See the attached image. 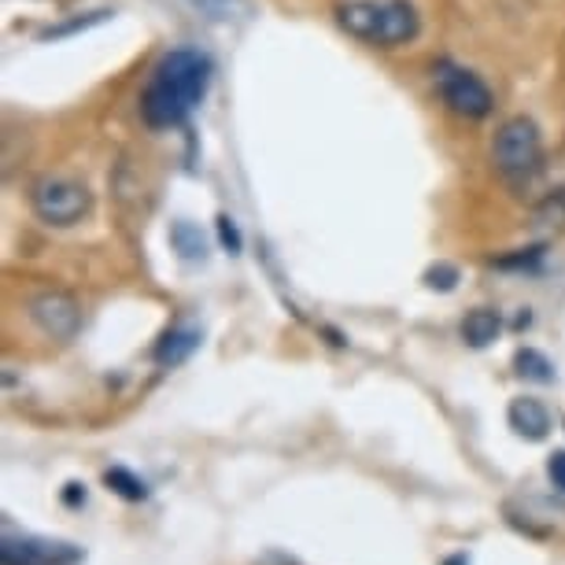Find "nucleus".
<instances>
[{
    "instance_id": "f257e3e1",
    "label": "nucleus",
    "mask_w": 565,
    "mask_h": 565,
    "mask_svg": "<svg viewBox=\"0 0 565 565\" xmlns=\"http://www.w3.org/2000/svg\"><path fill=\"white\" fill-rule=\"evenodd\" d=\"M211 85V60L196 49L167 52L141 93V119L152 130L181 126L200 108Z\"/></svg>"
},
{
    "instance_id": "f03ea898",
    "label": "nucleus",
    "mask_w": 565,
    "mask_h": 565,
    "mask_svg": "<svg viewBox=\"0 0 565 565\" xmlns=\"http://www.w3.org/2000/svg\"><path fill=\"white\" fill-rule=\"evenodd\" d=\"M337 23L351 38L381 49L407 45L422 30V19L407 0H351V4H340Z\"/></svg>"
},
{
    "instance_id": "7ed1b4c3",
    "label": "nucleus",
    "mask_w": 565,
    "mask_h": 565,
    "mask_svg": "<svg viewBox=\"0 0 565 565\" xmlns=\"http://www.w3.org/2000/svg\"><path fill=\"white\" fill-rule=\"evenodd\" d=\"M492 159H495V170L503 174L507 181H532L543 170V137L536 130V122L518 115V119H507L503 126L495 130V141H492Z\"/></svg>"
},
{
    "instance_id": "20e7f679",
    "label": "nucleus",
    "mask_w": 565,
    "mask_h": 565,
    "mask_svg": "<svg viewBox=\"0 0 565 565\" xmlns=\"http://www.w3.org/2000/svg\"><path fill=\"white\" fill-rule=\"evenodd\" d=\"M30 207L45 226H74L93 211V193L67 174H41L30 185Z\"/></svg>"
},
{
    "instance_id": "39448f33",
    "label": "nucleus",
    "mask_w": 565,
    "mask_h": 565,
    "mask_svg": "<svg viewBox=\"0 0 565 565\" xmlns=\"http://www.w3.org/2000/svg\"><path fill=\"white\" fill-rule=\"evenodd\" d=\"M85 551L78 543L38 536V532H15L12 521H4L0 536V562L4 565H82Z\"/></svg>"
},
{
    "instance_id": "423d86ee",
    "label": "nucleus",
    "mask_w": 565,
    "mask_h": 565,
    "mask_svg": "<svg viewBox=\"0 0 565 565\" xmlns=\"http://www.w3.org/2000/svg\"><path fill=\"white\" fill-rule=\"evenodd\" d=\"M433 74H436V89H440V100L455 115H462V119H484V115H492V108H495L492 89H488V85L477 78L473 71L455 67V63L444 60Z\"/></svg>"
},
{
    "instance_id": "0eeeda50",
    "label": "nucleus",
    "mask_w": 565,
    "mask_h": 565,
    "mask_svg": "<svg viewBox=\"0 0 565 565\" xmlns=\"http://www.w3.org/2000/svg\"><path fill=\"white\" fill-rule=\"evenodd\" d=\"M30 318L52 340H71L82 329V307L67 292H38L30 300Z\"/></svg>"
},
{
    "instance_id": "6e6552de",
    "label": "nucleus",
    "mask_w": 565,
    "mask_h": 565,
    "mask_svg": "<svg viewBox=\"0 0 565 565\" xmlns=\"http://www.w3.org/2000/svg\"><path fill=\"white\" fill-rule=\"evenodd\" d=\"M507 422H510V429H514L521 440H529V444L547 440V433H551V414H547V407H543L540 399H532V396H521V399L510 403Z\"/></svg>"
},
{
    "instance_id": "1a4fd4ad",
    "label": "nucleus",
    "mask_w": 565,
    "mask_h": 565,
    "mask_svg": "<svg viewBox=\"0 0 565 565\" xmlns=\"http://www.w3.org/2000/svg\"><path fill=\"white\" fill-rule=\"evenodd\" d=\"M196 348H200V329L178 326V329H170V333H163V340H159L156 351H152V359L163 370H170V366H181V362L193 355Z\"/></svg>"
},
{
    "instance_id": "9d476101",
    "label": "nucleus",
    "mask_w": 565,
    "mask_h": 565,
    "mask_svg": "<svg viewBox=\"0 0 565 565\" xmlns=\"http://www.w3.org/2000/svg\"><path fill=\"white\" fill-rule=\"evenodd\" d=\"M499 333H503V318H499V311H492V307H477V311L466 315L462 340L469 348H488Z\"/></svg>"
},
{
    "instance_id": "9b49d317",
    "label": "nucleus",
    "mask_w": 565,
    "mask_h": 565,
    "mask_svg": "<svg viewBox=\"0 0 565 565\" xmlns=\"http://www.w3.org/2000/svg\"><path fill=\"white\" fill-rule=\"evenodd\" d=\"M514 370H518V377L536 381V385H551V381H554L551 359L543 355V351H536V348H521L514 355Z\"/></svg>"
},
{
    "instance_id": "f8f14e48",
    "label": "nucleus",
    "mask_w": 565,
    "mask_h": 565,
    "mask_svg": "<svg viewBox=\"0 0 565 565\" xmlns=\"http://www.w3.org/2000/svg\"><path fill=\"white\" fill-rule=\"evenodd\" d=\"M104 484H108L119 499H126V503H141V499H148V484L126 466L108 469V473H104Z\"/></svg>"
},
{
    "instance_id": "ddd939ff",
    "label": "nucleus",
    "mask_w": 565,
    "mask_h": 565,
    "mask_svg": "<svg viewBox=\"0 0 565 565\" xmlns=\"http://www.w3.org/2000/svg\"><path fill=\"white\" fill-rule=\"evenodd\" d=\"M170 244L178 248L181 259H204V237H200V230L189 226V222H178V226L170 230Z\"/></svg>"
},
{
    "instance_id": "4468645a",
    "label": "nucleus",
    "mask_w": 565,
    "mask_h": 565,
    "mask_svg": "<svg viewBox=\"0 0 565 565\" xmlns=\"http://www.w3.org/2000/svg\"><path fill=\"white\" fill-rule=\"evenodd\" d=\"M536 226H565V189H558L554 196H547L532 215Z\"/></svg>"
},
{
    "instance_id": "2eb2a0df",
    "label": "nucleus",
    "mask_w": 565,
    "mask_h": 565,
    "mask_svg": "<svg viewBox=\"0 0 565 565\" xmlns=\"http://www.w3.org/2000/svg\"><path fill=\"white\" fill-rule=\"evenodd\" d=\"M547 477H551V484L565 495V451H554L547 458Z\"/></svg>"
},
{
    "instance_id": "dca6fc26",
    "label": "nucleus",
    "mask_w": 565,
    "mask_h": 565,
    "mask_svg": "<svg viewBox=\"0 0 565 565\" xmlns=\"http://www.w3.org/2000/svg\"><path fill=\"white\" fill-rule=\"evenodd\" d=\"M425 277H429V285H433V289H455V281H458V274L451 270V266H436V270H429V274H425Z\"/></svg>"
},
{
    "instance_id": "f3484780",
    "label": "nucleus",
    "mask_w": 565,
    "mask_h": 565,
    "mask_svg": "<svg viewBox=\"0 0 565 565\" xmlns=\"http://www.w3.org/2000/svg\"><path fill=\"white\" fill-rule=\"evenodd\" d=\"M218 233H222V244H226L230 252H241V233L230 218H218Z\"/></svg>"
},
{
    "instance_id": "a211bd4d",
    "label": "nucleus",
    "mask_w": 565,
    "mask_h": 565,
    "mask_svg": "<svg viewBox=\"0 0 565 565\" xmlns=\"http://www.w3.org/2000/svg\"><path fill=\"white\" fill-rule=\"evenodd\" d=\"M63 503H67V507H85V484L71 481L67 488H63Z\"/></svg>"
},
{
    "instance_id": "6ab92c4d",
    "label": "nucleus",
    "mask_w": 565,
    "mask_h": 565,
    "mask_svg": "<svg viewBox=\"0 0 565 565\" xmlns=\"http://www.w3.org/2000/svg\"><path fill=\"white\" fill-rule=\"evenodd\" d=\"M444 565H469V554H451V558H447Z\"/></svg>"
}]
</instances>
